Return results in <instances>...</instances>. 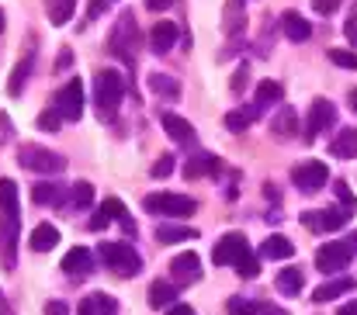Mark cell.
Masks as SVG:
<instances>
[{"label": "cell", "mask_w": 357, "mask_h": 315, "mask_svg": "<svg viewBox=\"0 0 357 315\" xmlns=\"http://www.w3.org/2000/svg\"><path fill=\"white\" fill-rule=\"evenodd\" d=\"M17 236H21L17 184L10 177H0V263L3 270L17 267Z\"/></svg>", "instance_id": "1"}, {"label": "cell", "mask_w": 357, "mask_h": 315, "mask_svg": "<svg viewBox=\"0 0 357 315\" xmlns=\"http://www.w3.org/2000/svg\"><path fill=\"white\" fill-rule=\"evenodd\" d=\"M17 163L31 174H42V177H52V174H63L66 170V156L56 153V149H45V146H35V142H24L17 146Z\"/></svg>", "instance_id": "2"}, {"label": "cell", "mask_w": 357, "mask_h": 315, "mask_svg": "<svg viewBox=\"0 0 357 315\" xmlns=\"http://www.w3.org/2000/svg\"><path fill=\"white\" fill-rule=\"evenodd\" d=\"M142 208L149 215H167V218H191L198 211V201L188 194H170V191H156L142 198Z\"/></svg>", "instance_id": "3"}, {"label": "cell", "mask_w": 357, "mask_h": 315, "mask_svg": "<svg viewBox=\"0 0 357 315\" xmlns=\"http://www.w3.org/2000/svg\"><path fill=\"white\" fill-rule=\"evenodd\" d=\"M98 256H101L105 267H108L112 274H119V277H135V274L142 270V260H139V253H135L128 243H101Z\"/></svg>", "instance_id": "4"}, {"label": "cell", "mask_w": 357, "mask_h": 315, "mask_svg": "<svg viewBox=\"0 0 357 315\" xmlns=\"http://www.w3.org/2000/svg\"><path fill=\"white\" fill-rule=\"evenodd\" d=\"M121 98H125V77L119 70H101L94 77V107L101 114H112L121 105Z\"/></svg>", "instance_id": "5"}, {"label": "cell", "mask_w": 357, "mask_h": 315, "mask_svg": "<svg viewBox=\"0 0 357 315\" xmlns=\"http://www.w3.org/2000/svg\"><path fill=\"white\" fill-rule=\"evenodd\" d=\"M139 42H142V35H139V28H135V17H132V14H121L119 24H115V31H112V38H108V49L132 66V63H135Z\"/></svg>", "instance_id": "6"}, {"label": "cell", "mask_w": 357, "mask_h": 315, "mask_svg": "<svg viewBox=\"0 0 357 315\" xmlns=\"http://www.w3.org/2000/svg\"><path fill=\"white\" fill-rule=\"evenodd\" d=\"M52 101H56L52 107L63 114V121H80V118H84V80L73 77Z\"/></svg>", "instance_id": "7"}, {"label": "cell", "mask_w": 357, "mask_h": 315, "mask_svg": "<svg viewBox=\"0 0 357 315\" xmlns=\"http://www.w3.org/2000/svg\"><path fill=\"white\" fill-rule=\"evenodd\" d=\"M326 180H330V167H326V163H319V160L298 163V167L291 170V184H295L302 194H316Z\"/></svg>", "instance_id": "8"}, {"label": "cell", "mask_w": 357, "mask_h": 315, "mask_svg": "<svg viewBox=\"0 0 357 315\" xmlns=\"http://www.w3.org/2000/svg\"><path fill=\"white\" fill-rule=\"evenodd\" d=\"M337 125V105L333 101H326V98H316L312 105H309V118H305V142H312L319 132H326V128H333Z\"/></svg>", "instance_id": "9"}, {"label": "cell", "mask_w": 357, "mask_h": 315, "mask_svg": "<svg viewBox=\"0 0 357 315\" xmlns=\"http://www.w3.org/2000/svg\"><path fill=\"white\" fill-rule=\"evenodd\" d=\"M246 253H250V239H246L243 232H226V236L215 243L212 260H215L219 267H236Z\"/></svg>", "instance_id": "10"}, {"label": "cell", "mask_w": 357, "mask_h": 315, "mask_svg": "<svg viewBox=\"0 0 357 315\" xmlns=\"http://www.w3.org/2000/svg\"><path fill=\"white\" fill-rule=\"evenodd\" d=\"M351 256H354V249H351L347 243H323L319 253H316V270H323V274H340V270L351 263Z\"/></svg>", "instance_id": "11"}, {"label": "cell", "mask_w": 357, "mask_h": 315, "mask_svg": "<svg viewBox=\"0 0 357 315\" xmlns=\"http://www.w3.org/2000/svg\"><path fill=\"white\" fill-rule=\"evenodd\" d=\"M115 218H119L121 225H125V232H128V236L135 232V225H132V218H128V211H125V205H121L119 198H108V201H101V211L91 218V229H94V232H101V229H105L108 222H115Z\"/></svg>", "instance_id": "12"}, {"label": "cell", "mask_w": 357, "mask_h": 315, "mask_svg": "<svg viewBox=\"0 0 357 315\" xmlns=\"http://www.w3.org/2000/svg\"><path fill=\"white\" fill-rule=\"evenodd\" d=\"M170 274H174V284H195L202 277V260L195 253H181V256H174Z\"/></svg>", "instance_id": "13"}, {"label": "cell", "mask_w": 357, "mask_h": 315, "mask_svg": "<svg viewBox=\"0 0 357 315\" xmlns=\"http://www.w3.org/2000/svg\"><path fill=\"white\" fill-rule=\"evenodd\" d=\"M177 35H181V31H177L174 21H156V24L149 28V49L163 56V52H170V49L177 45Z\"/></svg>", "instance_id": "14"}, {"label": "cell", "mask_w": 357, "mask_h": 315, "mask_svg": "<svg viewBox=\"0 0 357 315\" xmlns=\"http://www.w3.org/2000/svg\"><path fill=\"white\" fill-rule=\"evenodd\" d=\"M31 70H35V52H24L17 59V66L10 70V77H7V94L10 98H21L24 94V84L31 80Z\"/></svg>", "instance_id": "15"}, {"label": "cell", "mask_w": 357, "mask_h": 315, "mask_svg": "<svg viewBox=\"0 0 357 315\" xmlns=\"http://www.w3.org/2000/svg\"><path fill=\"white\" fill-rule=\"evenodd\" d=\"M63 270H66L70 277H84V274H91V270H94V253H91L87 246H73V249L63 256Z\"/></svg>", "instance_id": "16"}, {"label": "cell", "mask_w": 357, "mask_h": 315, "mask_svg": "<svg viewBox=\"0 0 357 315\" xmlns=\"http://www.w3.org/2000/svg\"><path fill=\"white\" fill-rule=\"evenodd\" d=\"M163 132H167L174 142H181V146H191V142H195V128H191V121L181 118V114H174V111H163Z\"/></svg>", "instance_id": "17"}, {"label": "cell", "mask_w": 357, "mask_h": 315, "mask_svg": "<svg viewBox=\"0 0 357 315\" xmlns=\"http://www.w3.org/2000/svg\"><path fill=\"white\" fill-rule=\"evenodd\" d=\"M281 31H284L291 42L312 38V24H309V17H302L298 10H284V14H281Z\"/></svg>", "instance_id": "18"}, {"label": "cell", "mask_w": 357, "mask_h": 315, "mask_svg": "<svg viewBox=\"0 0 357 315\" xmlns=\"http://www.w3.org/2000/svg\"><path fill=\"white\" fill-rule=\"evenodd\" d=\"M56 243H59V229H56V225H49V222L35 225V229H31V236H28L31 253H49V249H56Z\"/></svg>", "instance_id": "19"}, {"label": "cell", "mask_w": 357, "mask_h": 315, "mask_svg": "<svg viewBox=\"0 0 357 315\" xmlns=\"http://www.w3.org/2000/svg\"><path fill=\"white\" fill-rule=\"evenodd\" d=\"M146 84H149V91H153L156 98H163V101H177V98H181V80H174V77H167V73H149Z\"/></svg>", "instance_id": "20"}, {"label": "cell", "mask_w": 357, "mask_h": 315, "mask_svg": "<svg viewBox=\"0 0 357 315\" xmlns=\"http://www.w3.org/2000/svg\"><path fill=\"white\" fill-rule=\"evenodd\" d=\"M278 291L281 295H288V298H295V295H302V288H305V277H302V270L298 267H284L281 274H278Z\"/></svg>", "instance_id": "21"}, {"label": "cell", "mask_w": 357, "mask_h": 315, "mask_svg": "<svg viewBox=\"0 0 357 315\" xmlns=\"http://www.w3.org/2000/svg\"><path fill=\"white\" fill-rule=\"evenodd\" d=\"M260 253L271 256V260H291L295 256V243H288L284 236H267L264 246H260Z\"/></svg>", "instance_id": "22"}, {"label": "cell", "mask_w": 357, "mask_h": 315, "mask_svg": "<svg viewBox=\"0 0 357 315\" xmlns=\"http://www.w3.org/2000/svg\"><path fill=\"white\" fill-rule=\"evenodd\" d=\"M330 153H333V156H340V160L357 156V128H340V135L330 142Z\"/></svg>", "instance_id": "23"}, {"label": "cell", "mask_w": 357, "mask_h": 315, "mask_svg": "<svg viewBox=\"0 0 357 315\" xmlns=\"http://www.w3.org/2000/svg\"><path fill=\"white\" fill-rule=\"evenodd\" d=\"M222 28H226V35H239L246 28V0H229Z\"/></svg>", "instance_id": "24"}, {"label": "cell", "mask_w": 357, "mask_h": 315, "mask_svg": "<svg viewBox=\"0 0 357 315\" xmlns=\"http://www.w3.org/2000/svg\"><path fill=\"white\" fill-rule=\"evenodd\" d=\"M253 98H257V107L278 105V101H284V87L278 80H260L257 91H253Z\"/></svg>", "instance_id": "25"}, {"label": "cell", "mask_w": 357, "mask_h": 315, "mask_svg": "<svg viewBox=\"0 0 357 315\" xmlns=\"http://www.w3.org/2000/svg\"><path fill=\"white\" fill-rule=\"evenodd\" d=\"M219 170V156H212V153H198L188 167H184V174L191 177V180H198V177H205V174H215Z\"/></svg>", "instance_id": "26"}, {"label": "cell", "mask_w": 357, "mask_h": 315, "mask_svg": "<svg viewBox=\"0 0 357 315\" xmlns=\"http://www.w3.org/2000/svg\"><path fill=\"white\" fill-rule=\"evenodd\" d=\"M184 239H198V232L195 229H188V225H174V222H167V225H160L156 229V243H184Z\"/></svg>", "instance_id": "27"}, {"label": "cell", "mask_w": 357, "mask_h": 315, "mask_svg": "<svg viewBox=\"0 0 357 315\" xmlns=\"http://www.w3.org/2000/svg\"><path fill=\"white\" fill-rule=\"evenodd\" d=\"M351 288H354V281H351V277H337V281H330V284H319V288L312 291V298H316V302H333V298L347 295Z\"/></svg>", "instance_id": "28"}, {"label": "cell", "mask_w": 357, "mask_h": 315, "mask_svg": "<svg viewBox=\"0 0 357 315\" xmlns=\"http://www.w3.org/2000/svg\"><path fill=\"white\" fill-rule=\"evenodd\" d=\"M149 302H153L156 309H170V305H177V284H170V281H156V284L149 288Z\"/></svg>", "instance_id": "29"}, {"label": "cell", "mask_w": 357, "mask_h": 315, "mask_svg": "<svg viewBox=\"0 0 357 315\" xmlns=\"http://www.w3.org/2000/svg\"><path fill=\"white\" fill-rule=\"evenodd\" d=\"M91 201H94V184L91 180H77L73 187H70V198H66V205L77 211L91 208Z\"/></svg>", "instance_id": "30"}, {"label": "cell", "mask_w": 357, "mask_h": 315, "mask_svg": "<svg viewBox=\"0 0 357 315\" xmlns=\"http://www.w3.org/2000/svg\"><path fill=\"white\" fill-rule=\"evenodd\" d=\"M45 10H49V21L59 28V24H70V17L77 10V0H45Z\"/></svg>", "instance_id": "31"}, {"label": "cell", "mask_w": 357, "mask_h": 315, "mask_svg": "<svg viewBox=\"0 0 357 315\" xmlns=\"http://www.w3.org/2000/svg\"><path fill=\"white\" fill-rule=\"evenodd\" d=\"M257 114H260V107L257 105L243 107V111H229V114H226V128L239 135V132H246V128L253 125V118H257Z\"/></svg>", "instance_id": "32"}, {"label": "cell", "mask_w": 357, "mask_h": 315, "mask_svg": "<svg viewBox=\"0 0 357 315\" xmlns=\"http://www.w3.org/2000/svg\"><path fill=\"white\" fill-rule=\"evenodd\" d=\"M31 201L35 205H63V187L59 184H35L31 187Z\"/></svg>", "instance_id": "33"}, {"label": "cell", "mask_w": 357, "mask_h": 315, "mask_svg": "<svg viewBox=\"0 0 357 315\" xmlns=\"http://www.w3.org/2000/svg\"><path fill=\"white\" fill-rule=\"evenodd\" d=\"M295 128H298V114L291 107H284L278 118H274V135L278 139H295Z\"/></svg>", "instance_id": "34"}, {"label": "cell", "mask_w": 357, "mask_h": 315, "mask_svg": "<svg viewBox=\"0 0 357 315\" xmlns=\"http://www.w3.org/2000/svg\"><path fill=\"white\" fill-rule=\"evenodd\" d=\"M351 215H354V211H347V208H323L319 211V218H323V232H337V229H344V225L351 222Z\"/></svg>", "instance_id": "35"}, {"label": "cell", "mask_w": 357, "mask_h": 315, "mask_svg": "<svg viewBox=\"0 0 357 315\" xmlns=\"http://www.w3.org/2000/svg\"><path fill=\"white\" fill-rule=\"evenodd\" d=\"M84 302L91 305V312H94V315H119V302H115L112 295H105V291H98V295H87Z\"/></svg>", "instance_id": "36"}, {"label": "cell", "mask_w": 357, "mask_h": 315, "mask_svg": "<svg viewBox=\"0 0 357 315\" xmlns=\"http://www.w3.org/2000/svg\"><path fill=\"white\" fill-rule=\"evenodd\" d=\"M236 274L243 277V281H253V277L260 274V263H257V253H253V249L236 263Z\"/></svg>", "instance_id": "37"}, {"label": "cell", "mask_w": 357, "mask_h": 315, "mask_svg": "<svg viewBox=\"0 0 357 315\" xmlns=\"http://www.w3.org/2000/svg\"><path fill=\"white\" fill-rule=\"evenodd\" d=\"M38 128H45V132H59V128H63V114H59L56 107L42 111V114H38Z\"/></svg>", "instance_id": "38"}, {"label": "cell", "mask_w": 357, "mask_h": 315, "mask_svg": "<svg viewBox=\"0 0 357 315\" xmlns=\"http://www.w3.org/2000/svg\"><path fill=\"white\" fill-rule=\"evenodd\" d=\"M330 63H337L344 70H357V52H351V49H330Z\"/></svg>", "instance_id": "39"}, {"label": "cell", "mask_w": 357, "mask_h": 315, "mask_svg": "<svg viewBox=\"0 0 357 315\" xmlns=\"http://www.w3.org/2000/svg\"><path fill=\"white\" fill-rule=\"evenodd\" d=\"M229 315H260L264 305H253V302H246V298H229Z\"/></svg>", "instance_id": "40"}, {"label": "cell", "mask_w": 357, "mask_h": 315, "mask_svg": "<svg viewBox=\"0 0 357 315\" xmlns=\"http://www.w3.org/2000/svg\"><path fill=\"white\" fill-rule=\"evenodd\" d=\"M333 191H337V198H340V201H344V208L347 211H354V194H351V187H347V180H340V184H333Z\"/></svg>", "instance_id": "41"}, {"label": "cell", "mask_w": 357, "mask_h": 315, "mask_svg": "<svg viewBox=\"0 0 357 315\" xmlns=\"http://www.w3.org/2000/svg\"><path fill=\"white\" fill-rule=\"evenodd\" d=\"M167 174H174V156H160L153 163V177H167Z\"/></svg>", "instance_id": "42"}, {"label": "cell", "mask_w": 357, "mask_h": 315, "mask_svg": "<svg viewBox=\"0 0 357 315\" xmlns=\"http://www.w3.org/2000/svg\"><path fill=\"white\" fill-rule=\"evenodd\" d=\"M302 225H305V229L323 232V218H319V211H302Z\"/></svg>", "instance_id": "43"}, {"label": "cell", "mask_w": 357, "mask_h": 315, "mask_svg": "<svg viewBox=\"0 0 357 315\" xmlns=\"http://www.w3.org/2000/svg\"><path fill=\"white\" fill-rule=\"evenodd\" d=\"M340 3H344V0H312V10H319V14H333Z\"/></svg>", "instance_id": "44"}, {"label": "cell", "mask_w": 357, "mask_h": 315, "mask_svg": "<svg viewBox=\"0 0 357 315\" xmlns=\"http://www.w3.org/2000/svg\"><path fill=\"white\" fill-rule=\"evenodd\" d=\"M108 3H115V0H87V17L94 21V17H98V14H101Z\"/></svg>", "instance_id": "45"}, {"label": "cell", "mask_w": 357, "mask_h": 315, "mask_svg": "<svg viewBox=\"0 0 357 315\" xmlns=\"http://www.w3.org/2000/svg\"><path fill=\"white\" fill-rule=\"evenodd\" d=\"M70 63H73V52H70V49H63V52L56 56V73H63Z\"/></svg>", "instance_id": "46"}, {"label": "cell", "mask_w": 357, "mask_h": 315, "mask_svg": "<svg viewBox=\"0 0 357 315\" xmlns=\"http://www.w3.org/2000/svg\"><path fill=\"white\" fill-rule=\"evenodd\" d=\"M45 315H70V309H66V302H49Z\"/></svg>", "instance_id": "47"}, {"label": "cell", "mask_w": 357, "mask_h": 315, "mask_svg": "<svg viewBox=\"0 0 357 315\" xmlns=\"http://www.w3.org/2000/svg\"><path fill=\"white\" fill-rule=\"evenodd\" d=\"M246 73H250L246 66H239V70H236V80H233V91H236V94L243 91V87H246Z\"/></svg>", "instance_id": "48"}, {"label": "cell", "mask_w": 357, "mask_h": 315, "mask_svg": "<svg viewBox=\"0 0 357 315\" xmlns=\"http://www.w3.org/2000/svg\"><path fill=\"white\" fill-rule=\"evenodd\" d=\"M344 35H347V38H351V42L357 45V17H347V24H344Z\"/></svg>", "instance_id": "49"}, {"label": "cell", "mask_w": 357, "mask_h": 315, "mask_svg": "<svg viewBox=\"0 0 357 315\" xmlns=\"http://www.w3.org/2000/svg\"><path fill=\"white\" fill-rule=\"evenodd\" d=\"M167 315H195V309H191V305H170Z\"/></svg>", "instance_id": "50"}, {"label": "cell", "mask_w": 357, "mask_h": 315, "mask_svg": "<svg viewBox=\"0 0 357 315\" xmlns=\"http://www.w3.org/2000/svg\"><path fill=\"white\" fill-rule=\"evenodd\" d=\"M170 3H174V0H146V7H149V10H167Z\"/></svg>", "instance_id": "51"}, {"label": "cell", "mask_w": 357, "mask_h": 315, "mask_svg": "<svg viewBox=\"0 0 357 315\" xmlns=\"http://www.w3.org/2000/svg\"><path fill=\"white\" fill-rule=\"evenodd\" d=\"M260 315H288V312H284V309H278V305H264Z\"/></svg>", "instance_id": "52"}, {"label": "cell", "mask_w": 357, "mask_h": 315, "mask_svg": "<svg viewBox=\"0 0 357 315\" xmlns=\"http://www.w3.org/2000/svg\"><path fill=\"white\" fill-rule=\"evenodd\" d=\"M340 315H357V302H351V305H344V309H340Z\"/></svg>", "instance_id": "53"}, {"label": "cell", "mask_w": 357, "mask_h": 315, "mask_svg": "<svg viewBox=\"0 0 357 315\" xmlns=\"http://www.w3.org/2000/svg\"><path fill=\"white\" fill-rule=\"evenodd\" d=\"M77 315H94V312H91V305H87V302H80V309H77Z\"/></svg>", "instance_id": "54"}, {"label": "cell", "mask_w": 357, "mask_h": 315, "mask_svg": "<svg viewBox=\"0 0 357 315\" xmlns=\"http://www.w3.org/2000/svg\"><path fill=\"white\" fill-rule=\"evenodd\" d=\"M347 246H351V249H354V253H357V232H354V236H351V243H347Z\"/></svg>", "instance_id": "55"}, {"label": "cell", "mask_w": 357, "mask_h": 315, "mask_svg": "<svg viewBox=\"0 0 357 315\" xmlns=\"http://www.w3.org/2000/svg\"><path fill=\"white\" fill-rule=\"evenodd\" d=\"M351 107L357 111V91H351Z\"/></svg>", "instance_id": "56"}, {"label": "cell", "mask_w": 357, "mask_h": 315, "mask_svg": "<svg viewBox=\"0 0 357 315\" xmlns=\"http://www.w3.org/2000/svg\"><path fill=\"white\" fill-rule=\"evenodd\" d=\"M3 28H7V17H3V10H0V31H3Z\"/></svg>", "instance_id": "57"}]
</instances>
